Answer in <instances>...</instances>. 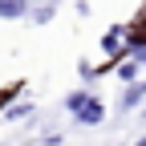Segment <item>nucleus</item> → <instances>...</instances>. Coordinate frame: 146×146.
<instances>
[{
  "label": "nucleus",
  "instance_id": "nucleus-4",
  "mask_svg": "<svg viewBox=\"0 0 146 146\" xmlns=\"http://www.w3.org/2000/svg\"><path fill=\"white\" fill-rule=\"evenodd\" d=\"M118 73H122V81H134V77H138V65H134V61H122Z\"/></svg>",
  "mask_w": 146,
  "mask_h": 146
},
{
  "label": "nucleus",
  "instance_id": "nucleus-3",
  "mask_svg": "<svg viewBox=\"0 0 146 146\" xmlns=\"http://www.w3.org/2000/svg\"><path fill=\"white\" fill-rule=\"evenodd\" d=\"M122 33H126V29H114V33H106V41H102V49H106V53H114V49L122 45Z\"/></svg>",
  "mask_w": 146,
  "mask_h": 146
},
{
  "label": "nucleus",
  "instance_id": "nucleus-1",
  "mask_svg": "<svg viewBox=\"0 0 146 146\" xmlns=\"http://www.w3.org/2000/svg\"><path fill=\"white\" fill-rule=\"evenodd\" d=\"M73 118H77L81 126H98L102 118H106V106L98 102V98H85V106L77 110V114H73Z\"/></svg>",
  "mask_w": 146,
  "mask_h": 146
},
{
  "label": "nucleus",
  "instance_id": "nucleus-5",
  "mask_svg": "<svg viewBox=\"0 0 146 146\" xmlns=\"http://www.w3.org/2000/svg\"><path fill=\"white\" fill-rule=\"evenodd\" d=\"M85 98H89V94H81V89H77V94H69V102H65V106H69V114H77V110L85 106Z\"/></svg>",
  "mask_w": 146,
  "mask_h": 146
},
{
  "label": "nucleus",
  "instance_id": "nucleus-7",
  "mask_svg": "<svg viewBox=\"0 0 146 146\" xmlns=\"http://www.w3.org/2000/svg\"><path fill=\"white\" fill-rule=\"evenodd\" d=\"M134 146H146V138H142V142H134Z\"/></svg>",
  "mask_w": 146,
  "mask_h": 146
},
{
  "label": "nucleus",
  "instance_id": "nucleus-6",
  "mask_svg": "<svg viewBox=\"0 0 146 146\" xmlns=\"http://www.w3.org/2000/svg\"><path fill=\"white\" fill-rule=\"evenodd\" d=\"M142 98H146V85H134V89H130V94H126V106H138Z\"/></svg>",
  "mask_w": 146,
  "mask_h": 146
},
{
  "label": "nucleus",
  "instance_id": "nucleus-2",
  "mask_svg": "<svg viewBox=\"0 0 146 146\" xmlns=\"http://www.w3.org/2000/svg\"><path fill=\"white\" fill-rule=\"evenodd\" d=\"M29 0H0V16H25Z\"/></svg>",
  "mask_w": 146,
  "mask_h": 146
}]
</instances>
